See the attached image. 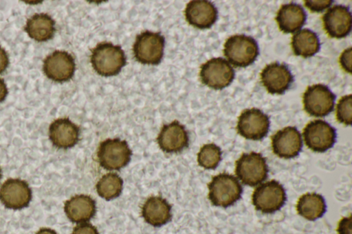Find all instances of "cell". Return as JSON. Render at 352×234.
<instances>
[{"instance_id":"obj_1","label":"cell","mask_w":352,"mask_h":234,"mask_svg":"<svg viewBox=\"0 0 352 234\" xmlns=\"http://www.w3.org/2000/svg\"><path fill=\"white\" fill-rule=\"evenodd\" d=\"M91 62L97 73L102 76H111L120 72L126 65V58L120 46L103 42L91 50Z\"/></svg>"},{"instance_id":"obj_2","label":"cell","mask_w":352,"mask_h":234,"mask_svg":"<svg viewBox=\"0 0 352 234\" xmlns=\"http://www.w3.org/2000/svg\"><path fill=\"white\" fill-rule=\"evenodd\" d=\"M208 198L217 207H228L239 200L243 188L238 179L227 173L214 176L208 184Z\"/></svg>"},{"instance_id":"obj_3","label":"cell","mask_w":352,"mask_h":234,"mask_svg":"<svg viewBox=\"0 0 352 234\" xmlns=\"http://www.w3.org/2000/svg\"><path fill=\"white\" fill-rule=\"evenodd\" d=\"M223 53L234 67H245L255 61L258 55V46L252 37L236 34L226 40Z\"/></svg>"},{"instance_id":"obj_4","label":"cell","mask_w":352,"mask_h":234,"mask_svg":"<svg viewBox=\"0 0 352 234\" xmlns=\"http://www.w3.org/2000/svg\"><path fill=\"white\" fill-rule=\"evenodd\" d=\"M131 150L127 142L118 138L107 139L100 143L97 156L100 165L107 170H119L130 161Z\"/></svg>"},{"instance_id":"obj_5","label":"cell","mask_w":352,"mask_h":234,"mask_svg":"<svg viewBox=\"0 0 352 234\" xmlns=\"http://www.w3.org/2000/svg\"><path fill=\"white\" fill-rule=\"evenodd\" d=\"M268 172L266 160L260 153H243L236 161V175L246 185L254 187L261 183Z\"/></svg>"},{"instance_id":"obj_6","label":"cell","mask_w":352,"mask_h":234,"mask_svg":"<svg viewBox=\"0 0 352 234\" xmlns=\"http://www.w3.org/2000/svg\"><path fill=\"white\" fill-rule=\"evenodd\" d=\"M165 39L160 33L144 31L137 35L133 47L134 57L139 62L158 65L162 61Z\"/></svg>"},{"instance_id":"obj_7","label":"cell","mask_w":352,"mask_h":234,"mask_svg":"<svg viewBox=\"0 0 352 234\" xmlns=\"http://www.w3.org/2000/svg\"><path fill=\"white\" fill-rule=\"evenodd\" d=\"M252 200L256 210L263 213H272L284 205L286 193L279 182L272 180L256 187Z\"/></svg>"},{"instance_id":"obj_8","label":"cell","mask_w":352,"mask_h":234,"mask_svg":"<svg viewBox=\"0 0 352 234\" xmlns=\"http://www.w3.org/2000/svg\"><path fill=\"white\" fill-rule=\"evenodd\" d=\"M201 81L205 85L220 90L229 86L234 78V71L223 58H213L200 68Z\"/></svg>"},{"instance_id":"obj_9","label":"cell","mask_w":352,"mask_h":234,"mask_svg":"<svg viewBox=\"0 0 352 234\" xmlns=\"http://www.w3.org/2000/svg\"><path fill=\"white\" fill-rule=\"evenodd\" d=\"M335 99V95L326 85H311L303 94L304 109L311 116L324 117L333 111Z\"/></svg>"},{"instance_id":"obj_10","label":"cell","mask_w":352,"mask_h":234,"mask_svg":"<svg viewBox=\"0 0 352 234\" xmlns=\"http://www.w3.org/2000/svg\"><path fill=\"white\" fill-rule=\"evenodd\" d=\"M303 137L305 144L312 151L324 152L334 145L336 132L334 128L325 121L316 119L306 125Z\"/></svg>"},{"instance_id":"obj_11","label":"cell","mask_w":352,"mask_h":234,"mask_svg":"<svg viewBox=\"0 0 352 234\" xmlns=\"http://www.w3.org/2000/svg\"><path fill=\"white\" fill-rule=\"evenodd\" d=\"M269 128L268 116L258 108L246 109L239 117L237 131L247 139H262L267 135Z\"/></svg>"},{"instance_id":"obj_12","label":"cell","mask_w":352,"mask_h":234,"mask_svg":"<svg viewBox=\"0 0 352 234\" xmlns=\"http://www.w3.org/2000/svg\"><path fill=\"white\" fill-rule=\"evenodd\" d=\"M76 64L74 57L67 51L56 50L43 61V70L45 75L56 82L70 80L74 73Z\"/></svg>"},{"instance_id":"obj_13","label":"cell","mask_w":352,"mask_h":234,"mask_svg":"<svg viewBox=\"0 0 352 234\" xmlns=\"http://www.w3.org/2000/svg\"><path fill=\"white\" fill-rule=\"evenodd\" d=\"M31 199V189L23 180L8 179L0 188V200L8 209H23L29 204Z\"/></svg>"},{"instance_id":"obj_14","label":"cell","mask_w":352,"mask_h":234,"mask_svg":"<svg viewBox=\"0 0 352 234\" xmlns=\"http://www.w3.org/2000/svg\"><path fill=\"white\" fill-rule=\"evenodd\" d=\"M302 147V137L296 127H285L272 137V150L278 157H296L300 152Z\"/></svg>"},{"instance_id":"obj_15","label":"cell","mask_w":352,"mask_h":234,"mask_svg":"<svg viewBox=\"0 0 352 234\" xmlns=\"http://www.w3.org/2000/svg\"><path fill=\"white\" fill-rule=\"evenodd\" d=\"M261 80L272 94H283L290 87L293 75L285 64L273 62L267 65L261 73Z\"/></svg>"},{"instance_id":"obj_16","label":"cell","mask_w":352,"mask_h":234,"mask_svg":"<svg viewBox=\"0 0 352 234\" xmlns=\"http://www.w3.org/2000/svg\"><path fill=\"white\" fill-rule=\"evenodd\" d=\"M322 22L324 29L329 36L344 38L351 30V13L348 7L336 5L322 16Z\"/></svg>"},{"instance_id":"obj_17","label":"cell","mask_w":352,"mask_h":234,"mask_svg":"<svg viewBox=\"0 0 352 234\" xmlns=\"http://www.w3.org/2000/svg\"><path fill=\"white\" fill-rule=\"evenodd\" d=\"M160 148L165 152L173 153L188 146V135L185 127L177 121L165 124L157 137Z\"/></svg>"},{"instance_id":"obj_18","label":"cell","mask_w":352,"mask_h":234,"mask_svg":"<svg viewBox=\"0 0 352 234\" xmlns=\"http://www.w3.org/2000/svg\"><path fill=\"white\" fill-rule=\"evenodd\" d=\"M186 21L199 29L210 28L217 21L218 11L214 5L206 0H193L185 9Z\"/></svg>"},{"instance_id":"obj_19","label":"cell","mask_w":352,"mask_h":234,"mask_svg":"<svg viewBox=\"0 0 352 234\" xmlns=\"http://www.w3.org/2000/svg\"><path fill=\"white\" fill-rule=\"evenodd\" d=\"M78 126L68 118H59L52 122L49 127V137L58 148L67 149L74 146L79 139Z\"/></svg>"},{"instance_id":"obj_20","label":"cell","mask_w":352,"mask_h":234,"mask_svg":"<svg viewBox=\"0 0 352 234\" xmlns=\"http://www.w3.org/2000/svg\"><path fill=\"white\" fill-rule=\"evenodd\" d=\"M64 210L67 217L72 222H86L96 213V202L89 196L76 195L65 202Z\"/></svg>"},{"instance_id":"obj_21","label":"cell","mask_w":352,"mask_h":234,"mask_svg":"<svg viewBox=\"0 0 352 234\" xmlns=\"http://www.w3.org/2000/svg\"><path fill=\"white\" fill-rule=\"evenodd\" d=\"M142 215L149 224L160 226L171 219V206L166 199L160 196H152L143 204Z\"/></svg>"},{"instance_id":"obj_22","label":"cell","mask_w":352,"mask_h":234,"mask_svg":"<svg viewBox=\"0 0 352 234\" xmlns=\"http://www.w3.org/2000/svg\"><path fill=\"white\" fill-rule=\"evenodd\" d=\"M307 14L304 8L295 3L283 4L278 10L276 21L284 33H294L305 23Z\"/></svg>"},{"instance_id":"obj_23","label":"cell","mask_w":352,"mask_h":234,"mask_svg":"<svg viewBox=\"0 0 352 234\" xmlns=\"http://www.w3.org/2000/svg\"><path fill=\"white\" fill-rule=\"evenodd\" d=\"M24 30L34 40L47 41L54 36L56 31L55 21L46 13H36L27 20Z\"/></svg>"},{"instance_id":"obj_24","label":"cell","mask_w":352,"mask_h":234,"mask_svg":"<svg viewBox=\"0 0 352 234\" xmlns=\"http://www.w3.org/2000/svg\"><path fill=\"white\" fill-rule=\"evenodd\" d=\"M292 47L295 55L303 58L311 57L320 49L319 38L313 31L303 29L293 36Z\"/></svg>"},{"instance_id":"obj_25","label":"cell","mask_w":352,"mask_h":234,"mask_svg":"<svg viewBox=\"0 0 352 234\" xmlns=\"http://www.w3.org/2000/svg\"><path fill=\"white\" fill-rule=\"evenodd\" d=\"M300 215L308 220H315L326 211L324 198L316 193H307L300 197L296 205Z\"/></svg>"},{"instance_id":"obj_26","label":"cell","mask_w":352,"mask_h":234,"mask_svg":"<svg viewBox=\"0 0 352 234\" xmlns=\"http://www.w3.org/2000/svg\"><path fill=\"white\" fill-rule=\"evenodd\" d=\"M122 179L116 173H108L100 178L96 185L98 195L105 200L117 198L122 192Z\"/></svg>"},{"instance_id":"obj_27","label":"cell","mask_w":352,"mask_h":234,"mask_svg":"<svg viewBox=\"0 0 352 234\" xmlns=\"http://www.w3.org/2000/svg\"><path fill=\"white\" fill-rule=\"evenodd\" d=\"M221 159V148L214 143L204 145L197 154L199 165L207 169L216 168Z\"/></svg>"},{"instance_id":"obj_28","label":"cell","mask_w":352,"mask_h":234,"mask_svg":"<svg viewBox=\"0 0 352 234\" xmlns=\"http://www.w3.org/2000/svg\"><path fill=\"white\" fill-rule=\"evenodd\" d=\"M336 117L340 123L351 125L352 123V95L343 96L336 106Z\"/></svg>"},{"instance_id":"obj_29","label":"cell","mask_w":352,"mask_h":234,"mask_svg":"<svg viewBox=\"0 0 352 234\" xmlns=\"http://www.w3.org/2000/svg\"><path fill=\"white\" fill-rule=\"evenodd\" d=\"M333 3L331 0L323 1H305V6L313 12H321L328 8Z\"/></svg>"},{"instance_id":"obj_30","label":"cell","mask_w":352,"mask_h":234,"mask_svg":"<svg viewBox=\"0 0 352 234\" xmlns=\"http://www.w3.org/2000/svg\"><path fill=\"white\" fill-rule=\"evenodd\" d=\"M351 54L352 49L349 47L345 49L341 54L340 58V62L345 71L351 73Z\"/></svg>"},{"instance_id":"obj_31","label":"cell","mask_w":352,"mask_h":234,"mask_svg":"<svg viewBox=\"0 0 352 234\" xmlns=\"http://www.w3.org/2000/svg\"><path fill=\"white\" fill-rule=\"evenodd\" d=\"M71 234H99L97 229L87 223L77 225L72 231Z\"/></svg>"},{"instance_id":"obj_32","label":"cell","mask_w":352,"mask_h":234,"mask_svg":"<svg viewBox=\"0 0 352 234\" xmlns=\"http://www.w3.org/2000/svg\"><path fill=\"white\" fill-rule=\"evenodd\" d=\"M351 216L343 218L339 222L338 226V234H352Z\"/></svg>"},{"instance_id":"obj_33","label":"cell","mask_w":352,"mask_h":234,"mask_svg":"<svg viewBox=\"0 0 352 234\" xmlns=\"http://www.w3.org/2000/svg\"><path fill=\"white\" fill-rule=\"evenodd\" d=\"M9 65V58L6 51L0 46V74L2 73Z\"/></svg>"},{"instance_id":"obj_34","label":"cell","mask_w":352,"mask_h":234,"mask_svg":"<svg viewBox=\"0 0 352 234\" xmlns=\"http://www.w3.org/2000/svg\"><path fill=\"white\" fill-rule=\"evenodd\" d=\"M8 94V89L3 79L0 78V102H3Z\"/></svg>"},{"instance_id":"obj_35","label":"cell","mask_w":352,"mask_h":234,"mask_svg":"<svg viewBox=\"0 0 352 234\" xmlns=\"http://www.w3.org/2000/svg\"><path fill=\"white\" fill-rule=\"evenodd\" d=\"M36 234H57L56 232L51 229L42 228L38 230Z\"/></svg>"},{"instance_id":"obj_36","label":"cell","mask_w":352,"mask_h":234,"mask_svg":"<svg viewBox=\"0 0 352 234\" xmlns=\"http://www.w3.org/2000/svg\"><path fill=\"white\" fill-rule=\"evenodd\" d=\"M1 178V168H0V179Z\"/></svg>"}]
</instances>
